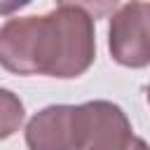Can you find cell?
<instances>
[{
	"label": "cell",
	"instance_id": "obj_6",
	"mask_svg": "<svg viewBox=\"0 0 150 150\" xmlns=\"http://www.w3.org/2000/svg\"><path fill=\"white\" fill-rule=\"evenodd\" d=\"M127 150H150V148H148V143H145L143 138H138V136H134V141H131V145H129Z\"/></svg>",
	"mask_w": 150,
	"mask_h": 150
},
{
	"label": "cell",
	"instance_id": "obj_7",
	"mask_svg": "<svg viewBox=\"0 0 150 150\" xmlns=\"http://www.w3.org/2000/svg\"><path fill=\"white\" fill-rule=\"evenodd\" d=\"M148 103H150V87H148Z\"/></svg>",
	"mask_w": 150,
	"mask_h": 150
},
{
	"label": "cell",
	"instance_id": "obj_1",
	"mask_svg": "<svg viewBox=\"0 0 150 150\" xmlns=\"http://www.w3.org/2000/svg\"><path fill=\"white\" fill-rule=\"evenodd\" d=\"M94 16L59 2L49 14L9 19L0 28V66L16 75L77 77L94 61Z\"/></svg>",
	"mask_w": 150,
	"mask_h": 150
},
{
	"label": "cell",
	"instance_id": "obj_5",
	"mask_svg": "<svg viewBox=\"0 0 150 150\" xmlns=\"http://www.w3.org/2000/svg\"><path fill=\"white\" fill-rule=\"evenodd\" d=\"M23 122V103L9 89H0V141L9 138Z\"/></svg>",
	"mask_w": 150,
	"mask_h": 150
},
{
	"label": "cell",
	"instance_id": "obj_2",
	"mask_svg": "<svg viewBox=\"0 0 150 150\" xmlns=\"http://www.w3.org/2000/svg\"><path fill=\"white\" fill-rule=\"evenodd\" d=\"M75 150H127L134 141L124 110L110 101L75 105Z\"/></svg>",
	"mask_w": 150,
	"mask_h": 150
},
{
	"label": "cell",
	"instance_id": "obj_4",
	"mask_svg": "<svg viewBox=\"0 0 150 150\" xmlns=\"http://www.w3.org/2000/svg\"><path fill=\"white\" fill-rule=\"evenodd\" d=\"M75 105H49L26 127L28 150H75Z\"/></svg>",
	"mask_w": 150,
	"mask_h": 150
},
{
	"label": "cell",
	"instance_id": "obj_3",
	"mask_svg": "<svg viewBox=\"0 0 150 150\" xmlns=\"http://www.w3.org/2000/svg\"><path fill=\"white\" fill-rule=\"evenodd\" d=\"M108 47L120 66H150V5L127 2L117 7L110 19Z\"/></svg>",
	"mask_w": 150,
	"mask_h": 150
}]
</instances>
